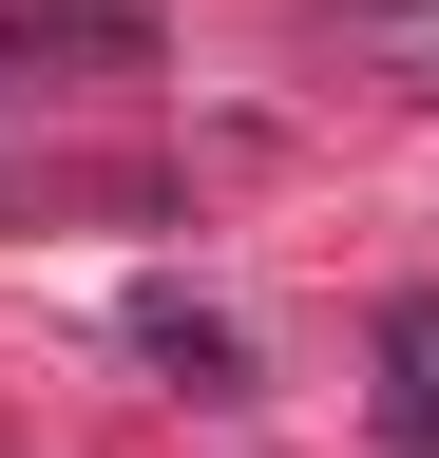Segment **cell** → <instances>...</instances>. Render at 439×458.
<instances>
[{
    "mask_svg": "<svg viewBox=\"0 0 439 458\" xmlns=\"http://www.w3.org/2000/svg\"><path fill=\"white\" fill-rule=\"evenodd\" d=\"M382 420H401V439L439 458V306H401V401H382Z\"/></svg>",
    "mask_w": 439,
    "mask_h": 458,
    "instance_id": "obj_3",
    "label": "cell"
},
{
    "mask_svg": "<svg viewBox=\"0 0 439 458\" xmlns=\"http://www.w3.org/2000/svg\"><path fill=\"white\" fill-rule=\"evenodd\" d=\"M134 344H153V363H173L191 401H249V344H230V325H210V306H191V286H134Z\"/></svg>",
    "mask_w": 439,
    "mask_h": 458,
    "instance_id": "obj_2",
    "label": "cell"
},
{
    "mask_svg": "<svg viewBox=\"0 0 439 458\" xmlns=\"http://www.w3.org/2000/svg\"><path fill=\"white\" fill-rule=\"evenodd\" d=\"M0 38H20V57H115V77H134V57H153V0H0Z\"/></svg>",
    "mask_w": 439,
    "mask_h": 458,
    "instance_id": "obj_1",
    "label": "cell"
}]
</instances>
